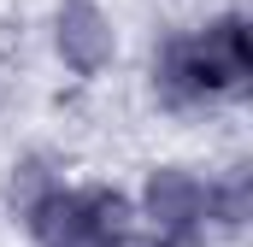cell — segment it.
<instances>
[{
  "label": "cell",
  "mask_w": 253,
  "mask_h": 247,
  "mask_svg": "<svg viewBox=\"0 0 253 247\" xmlns=\"http://www.w3.org/2000/svg\"><path fill=\"white\" fill-rule=\"evenodd\" d=\"M253 77V41H248V18H212L206 30L171 36L153 53V94L171 112H200L218 100H236Z\"/></svg>",
  "instance_id": "1"
},
{
  "label": "cell",
  "mask_w": 253,
  "mask_h": 247,
  "mask_svg": "<svg viewBox=\"0 0 253 247\" xmlns=\"http://www.w3.org/2000/svg\"><path fill=\"white\" fill-rule=\"evenodd\" d=\"M30 236L36 247H124L129 230H135V206L129 194L118 188H65V183H47L30 206Z\"/></svg>",
  "instance_id": "2"
},
{
  "label": "cell",
  "mask_w": 253,
  "mask_h": 247,
  "mask_svg": "<svg viewBox=\"0 0 253 247\" xmlns=\"http://www.w3.org/2000/svg\"><path fill=\"white\" fill-rule=\"evenodd\" d=\"M147 218L159 230H206V183L189 177V171H153Z\"/></svg>",
  "instance_id": "3"
},
{
  "label": "cell",
  "mask_w": 253,
  "mask_h": 247,
  "mask_svg": "<svg viewBox=\"0 0 253 247\" xmlns=\"http://www.w3.org/2000/svg\"><path fill=\"white\" fill-rule=\"evenodd\" d=\"M153 247H212V242H206V230H159Z\"/></svg>",
  "instance_id": "4"
}]
</instances>
